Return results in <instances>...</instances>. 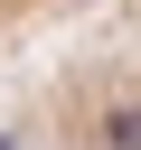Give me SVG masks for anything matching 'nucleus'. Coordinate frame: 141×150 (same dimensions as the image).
Here are the masks:
<instances>
[{
    "label": "nucleus",
    "mask_w": 141,
    "mask_h": 150,
    "mask_svg": "<svg viewBox=\"0 0 141 150\" xmlns=\"http://www.w3.org/2000/svg\"><path fill=\"white\" fill-rule=\"evenodd\" d=\"M0 150H141V0L94 9L9 94Z\"/></svg>",
    "instance_id": "f257e3e1"
},
{
    "label": "nucleus",
    "mask_w": 141,
    "mask_h": 150,
    "mask_svg": "<svg viewBox=\"0 0 141 150\" xmlns=\"http://www.w3.org/2000/svg\"><path fill=\"white\" fill-rule=\"evenodd\" d=\"M94 9H113V0H0V56H19L38 38H75Z\"/></svg>",
    "instance_id": "f03ea898"
}]
</instances>
